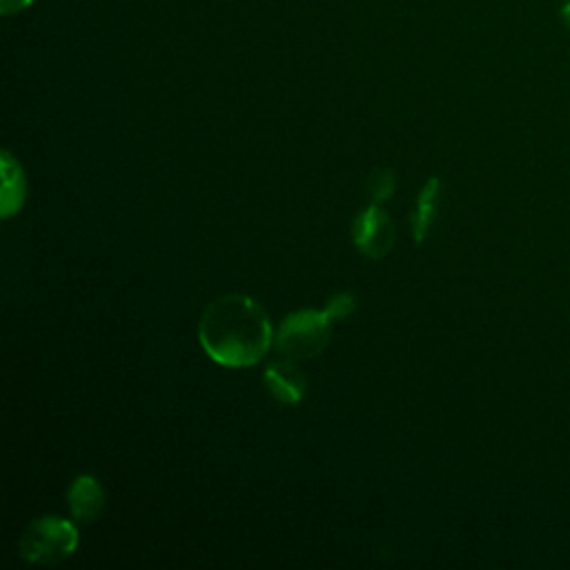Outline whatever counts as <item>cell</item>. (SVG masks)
<instances>
[{
  "label": "cell",
  "instance_id": "cell-1",
  "mask_svg": "<svg viewBox=\"0 0 570 570\" xmlns=\"http://www.w3.org/2000/svg\"><path fill=\"white\" fill-rule=\"evenodd\" d=\"M198 341L214 363L249 367L274 345V332L267 312L252 296L223 294L203 309Z\"/></svg>",
  "mask_w": 570,
  "mask_h": 570
},
{
  "label": "cell",
  "instance_id": "cell-2",
  "mask_svg": "<svg viewBox=\"0 0 570 570\" xmlns=\"http://www.w3.org/2000/svg\"><path fill=\"white\" fill-rule=\"evenodd\" d=\"M332 338V318L325 309H296L274 332V350L292 361L321 354Z\"/></svg>",
  "mask_w": 570,
  "mask_h": 570
},
{
  "label": "cell",
  "instance_id": "cell-3",
  "mask_svg": "<svg viewBox=\"0 0 570 570\" xmlns=\"http://www.w3.org/2000/svg\"><path fill=\"white\" fill-rule=\"evenodd\" d=\"M78 548V528L60 517H40L31 521L18 543L24 561L38 566H53L71 557Z\"/></svg>",
  "mask_w": 570,
  "mask_h": 570
},
{
  "label": "cell",
  "instance_id": "cell-4",
  "mask_svg": "<svg viewBox=\"0 0 570 570\" xmlns=\"http://www.w3.org/2000/svg\"><path fill=\"white\" fill-rule=\"evenodd\" d=\"M394 238V223L379 203H370L352 220V243L370 258H383L390 254Z\"/></svg>",
  "mask_w": 570,
  "mask_h": 570
},
{
  "label": "cell",
  "instance_id": "cell-5",
  "mask_svg": "<svg viewBox=\"0 0 570 570\" xmlns=\"http://www.w3.org/2000/svg\"><path fill=\"white\" fill-rule=\"evenodd\" d=\"M265 390L283 405H296L305 399L307 379L296 367V363L287 356L269 361L263 372Z\"/></svg>",
  "mask_w": 570,
  "mask_h": 570
},
{
  "label": "cell",
  "instance_id": "cell-6",
  "mask_svg": "<svg viewBox=\"0 0 570 570\" xmlns=\"http://www.w3.org/2000/svg\"><path fill=\"white\" fill-rule=\"evenodd\" d=\"M69 512L76 521H94L105 508V490L94 474H80L67 492Z\"/></svg>",
  "mask_w": 570,
  "mask_h": 570
},
{
  "label": "cell",
  "instance_id": "cell-7",
  "mask_svg": "<svg viewBox=\"0 0 570 570\" xmlns=\"http://www.w3.org/2000/svg\"><path fill=\"white\" fill-rule=\"evenodd\" d=\"M0 167H2L0 212H2V218H11L16 212L22 209L27 200V178L20 163L7 149L0 156Z\"/></svg>",
  "mask_w": 570,
  "mask_h": 570
},
{
  "label": "cell",
  "instance_id": "cell-8",
  "mask_svg": "<svg viewBox=\"0 0 570 570\" xmlns=\"http://www.w3.org/2000/svg\"><path fill=\"white\" fill-rule=\"evenodd\" d=\"M439 191H441V180L436 176H432L421 187V191L416 196V203H414V209H412V216H410V227H412V236L419 245L428 238V234L432 229V223L436 218Z\"/></svg>",
  "mask_w": 570,
  "mask_h": 570
},
{
  "label": "cell",
  "instance_id": "cell-9",
  "mask_svg": "<svg viewBox=\"0 0 570 570\" xmlns=\"http://www.w3.org/2000/svg\"><path fill=\"white\" fill-rule=\"evenodd\" d=\"M365 189H367V196H370L372 203H379V205L385 203L396 189L394 171L392 169H379V171L370 174Z\"/></svg>",
  "mask_w": 570,
  "mask_h": 570
},
{
  "label": "cell",
  "instance_id": "cell-10",
  "mask_svg": "<svg viewBox=\"0 0 570 570\" xmlns=\"http://www.w3.org/2000/svg\"><path fill=\"white\" fill-rule=\"evenodd\" d=\"M354 307H356V298H354V294H350V292H338V294H334V296H330L327 298V303H325V314L332 318V321H343V318H347L352 312H354Z\"/></svg>",
  "mask_w": 570,
  "mask_h": 570
},
{
  "label": "cell",
  "instance_id": "cell-11",
  "mask_svg": "<svg viewBox=\"0 0 570 570\" xmlns=\"http://www.w3.org/2000/svg\"><path fill=\"white\" fill-rule=\"evenodd\" d=\"M563 16H566V20L570 22V2L563 7Z\"/></svg>",
  "mask_w": 570,
  "mask_h": 570
}]
</instances>
